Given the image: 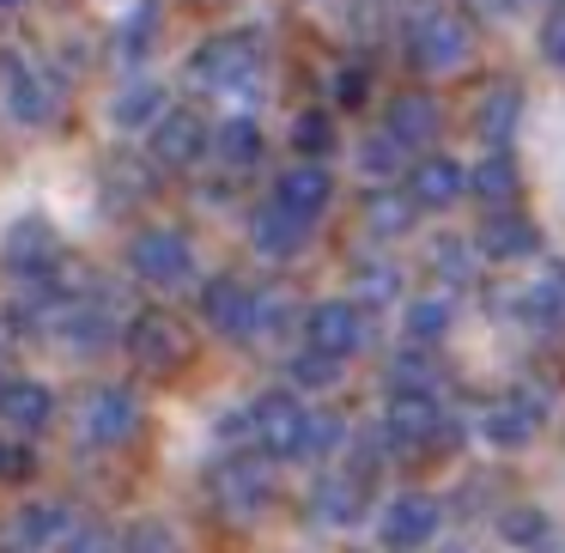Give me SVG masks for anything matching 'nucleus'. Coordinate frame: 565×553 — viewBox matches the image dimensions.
Segmentation results:
<instances>
[{
    "mask_svg": "<svg viewBox=\"0 0 565 553\" xmlns=\"http://www.w3.org/2000/svg\"><path fill=\"white\" fill-rule=\"evenodd\" d=\"M516 123H523V86L516 79H499V86L480 92V110H475V135L487 147H511Z\"/></svg>",
    "mask_w": 565,
    "mask_h": 553,
    "instance_id": "22",
    "label": "nucleus"
},
{
    "mask_svg": "<svg viewBox=\"0 0 565 553\" xmlns=\"http://www.w3.org/2000/svg\"><path fill=\"white\" fill-rule=\"evenodd\" d=\"M475 249L487 262H529L541 249V232H535V220H523L516 208H492L475 232Z\"/></svg>",
    "mask_w": 565,
    "mask_h": 553,
    "instance_id": "17",
    "label": "nucleus"
},
{
    "mask_svg": "<svg viewBox=\"0 0 565 553\" xmlns=\"http://www.w3.org/2000/svg\"><path fill=\"white\" fill-rule=\"evenodd\" d=\"M329 201H334V177L322 171L317 159H298V164H286V171L274 177V208L298 213L305 225H317Z\"/></svg>",
    "mask_w": 565,
    "mask_h": 553,
    "instance_id": "14",
    "label": "nucleus"
},
{
    "mask_svg": "<svg viewBox=\"0 0 565 553\" xmlns=\"http://www.w3.org/2000/svg\"><path fill=\"white\" fill-rule=\"evenodd\" d=\"M499 535L523 553H553V517L535 504H511V511H499Z\"/></svg>",
    "mask_w": 565,
    "mask_h": 553,
    "instance_id": "30",
    "label": "nucleus"
},
{
    "mask_svg": "<svg viewBox=\"0 0 565 553\" xmlns=\"http://www.w3.org/2000/svg\"><path fill=\"white\" fill-rule=\"evenodd\" d=\"M286 377H292L298 390H329V383L341 377V359H329V353H317V347H305V353L286 365Z\"/></svg>",
    "mask_w": 565,
    "mask_h": 553,
    "instance_id": "37",
    "label": "nucleus"
},
{
    "mask_svg": "<svg viewBox=\"0 0 565 553\" xmlns=\"http://www.w3.org/2000/svg\"><path fill=\"white\" fill-rule=\"evenodd\" d=\"M292 147H298V159H329V147H334V123L322 110H305L292 123Z\"/></svg>",
    "mask_w": 565,
    "mask_h": 553,
    "instance_id": "36",
    "label": "nucleus"
},
{
    "mask_svg": "<svg viewBox=\"0 0 565 553\" xmlns=\"http://www.w3.org/2000/svg\"><path fill=\"white\" fill-rule=\"evenodd\" d=\"M122 553H183V547H177V535L164 523H135L122 535Z\"/></svg>",
    "mask_w": 565,
    "mask_h": 553,
    "instance_id": "39",
    "label": "nucleus"
},
{
    "mask_svg": "<svg viewBox=\"0 0 565 553\" xmlns=\"http://www.w3.org/2000/svg\"><path fill=\"white\" fill-rule=\"evenodd\" d=\"M19 468H25V462L13 456V438H0V475H19Z\"/></svg>",
    "mask_w": 565,
    "mask_h": 553,
    "instance_id": "43",
    "label": "nucleus"
},
{
    "mask_svg": "<svg viewBox=\"0 0 565 553\" xmlns=\"http://www.w3.org/2000/svg\"><path fill=\"white\" fill-rule=\"evenodd\" d=\"M390 390H438V359L426 341H414L407 353L390 359Z\"/></svg>",
    "mask_w": 565,
    "mask_h": 553,
    "instance_id": "35",
    "label": "nucleus"
},
{
    "mask_svg": "<svg viewBox=\"0 0 565 553\" xmlns=\"http://www.w3.org/2000/svg\"><path fill=\"white\" fill-rule=\"evenodd\" d=\"M62 104H67V86H62V74L55 67H13V79H7V110H13V123H25V128H50L55 116H62Z\"/></svg>",
    "mask_w": 565,
    "mask_h": 553,
    "instance_id": "11",
    "label": "nucleus"
},
{
    "mask_svg": "<svg viewBox=\"0 0 565 553\" xmlns=\"http://www.w3.org/2000/svg\"><path fill=\"white\" fill-rule=\"evenodd\" d=\"M207 123H201L195 110H164L159 123H152V164L159 171H189V164L207 159Z\"/></svg>",
    "mask_w": 565,
    "mask_h": 553,
    "instance_id": "13",
    "label": "nucleus"
},
{
    "mask_svg": "<svg viewBox=\"0 0 565 553\" xmlns=\"http://www.w3.org/2000/svg\"><path fill=\"white\" fill-rule=\"evenodd\" d=\"M365 341H371V317H365L359 298H322V305H310L305 347H317V353H329L347 365L353 353H365Z\"/></svg>",
    "mask_w": 565,
    "mask_h": 553,
    "instance_id": "8",
    "label": "nucleus"
},
{
    "mask_svg": "<svg viewBox=\"0 0 565 553\" xmlns=\"http://www.w3.org/2000/svg\"><path fill=\"white\" fill-rule=\"evenodd\" d=\"M419 220V201L402 195V189H371L365 195V232L383 237V244H402Z\"/></svg>",
    "mask_w": 565,
    "mask_h": 553,
    "instance_id": "24",
    "label": "nucleus"
},
{
    "mask_svg": "<svg viewBox=\"0 0 565 553\" xmlns=\"http://www.w3.org/2000/svg\"><path fill=\"white\" fill-rule=\"evenodd\" d=\"M407 152H414V147H407L395 128H377V135L359 140V171L377 177V183H383V177H402V159H407Z\"/></svg>",
    "mask_w": 565,
    "mask_h": 553,
    "instance_id": "32",
    "label": "nucleus"
},
{
    "mask_svg": "<svg viewBox=\"0 0 565 553\" xmlns=\"http://www.w3.org/2000/svg\"><path fill=\"white\" fill-rule=\"evenodd\" d=\"M395 298H402V268L371 262V268L359 274V305H395Z\"/></svg>",
    "mask_w": 565,
    "mask_h": 553,
    "instance_id": "38",
    "label": "nucleus"
},
{
    "mask_svg": "<svg viewBox=\"0 0 565 553\" xmlns=\"http://www.w3.org/2000/svg\"><path fill=\"white\" fill-rule=\"evenodd\" d=\"M383 128H395V135H402L414 152H426L431 135H438V104L419 98V92H407V98L390 104V123H383Z\"/></svg>",
    "mask_w": 565,
    "mask_h": 553,
    "instance_id": "29",
    "label": "nucleus"
},
{
    "mask_svg": "<svg viewBox=\"0 0 565 553\" xmlns=\"http://www.w3.org/2000/svg\"><path fill=\"white\" fill-rule=\"evenodd\" d=\"M140 432V395L122 390V383H104V390H92L86 402H79V438L92 444V450H116V444H128Z\"/></svg>",
    "mask_w": 565,
    "mask_h": 553,
    "instance_id": "9",
    "label": "nucleus"
},
{
    "mask_svg": "<svg viewBox=\"0 0 565 553\" xmlns=\"http://www.w3.org/2000/svg\"><path fill=\"white\" fill-rule=\"evenodd\" d=\"M450 317H456V305L444 293H426V298H414V305H407V341H438V334H450Z\"/></svg>",
    "mask_w": 565,
    "mask_h": 553,
    "instance_id": "34",
    "label": "nucleus"
},
{
    "mask_svg": "<svg viewBox=\"0 0 565 553\" xmlns=\"http://www.w3.org/2000/svg\"><path fill=\"white\" fill-rule=\"evenodd\" d=\"M383 438H390L395 456H431V450H444V438H456V426L444 419L438 390H390Z\"/></svg>",
    "mask_w": 565,
    "mask_h": 553,
    "instance_id": "3",
    "label": "nucleus"
},
{
    "mask_svg": "<svg viewBox=\"0 0 565 553\" xmlns=\"http://www.w3.org/2000/svg\"><path fill=\"white\" fill-rule=\"evenodd\" d=\"M50 419H55V395H50V383H38V377L0 383V432L38 438V432L50 426Z\"/></svg>",
    "mask_w": 565,
    "mask_h": 553,
    "instance_id": "18",
    "label": "nucleus"
},
{
    "mask_svg": "<svg viewBox=\"0 0 565 553\" xmlns=\"http://www.w3.org/2000/svg\"><path fill=\"white\" fill-rule=\"evenodd\" d=\"M159 116H164V92L152 86V79L116 92V104H110V123H116V128H152Z\"/></svg>",
    "mask_w": 565,
    "mask_h": 553,
    "instance_id": "33",
    "label": "nucleus"
},
{
    "mask_svg": "<svg viewBox=\"0 0 565 553\" xmlns=\"http://www.w3.org/2000/svg\"><path fill=\"white\" fill-rule=\"evenodd\" d=\"M487 256H475V244H462V237H438L431 244V280L450 286V293H462V286H475V268Z\"/></svg>",
    "mask_w": 565,
    "mask_h": 553,
    "instance_id": "31",
    "label": "nucleus"
},
{
    "mask_svg": "<svg viewBox=\"0 0 565 553\" xmlns=\"http://www.w3.org/2000/svg\"><path fill=\"white\" fill-rule=\"evenodd\" d=\"M305 237H310V225L298 220V213L274 208V201L249 220V244H256V256H268V262H292L298 249H305Z\"/></svg>",
    "mask_w": 565,
    "mask_h": 553,
    "instance_id": "23",
    "label": "nucleus"
},
{
    "mask_svg": "<svg viewBox=\"0 0 565 553\" xmlns=\"http://www.w3.org/2000/svg\"><path fill=\"white\" fill-rule=\"evenodd\" d=\"M262 74V50L249 31H220V38H207L195 55H189V79H195L201 92H213V98H244L249 86H256Z\"/></svg>",
    "mask_w": 565,
    "mask_h": 553,
    "instance_id": "2",
    "label": "nucleus"
},
{
    "mask_svg": "<svg viewBox=\"0 0 565 553\" xmlns=\"http://www.w3.org/2000/svg\"><path fill=\"white\" fill-rule=\"evenodd\" d=\"M268 462L274 456H262V450H237L213 468V504L232 523H249V517H262L274 504V468Z\"/></svg>",
    "mask_w": 565,
    "mask_h": 553,
    "instance_id": "5",
    "label": "nucleus"
},
{
    "mask_svg": "<svg viewBox=\"0 0 565 553\" xmlns=\"http://www.w3.org/2000/svg\"><path fill=\"white\" fill-rule=\"evenodd\" d=\"M128 268H135V280L171 293V286H183L189 274H195V249H189V237L171 232V225H147V232H135V244H128Z\"/></svg>",
    "mask_w": 565,
    "mask_h": 553,
    "instance_id": "7",
    "label": "nucleus"
},
{
    "mask_svg": "<svg viewBox=\"0 0 565 553\" xmlns=\"http://www.w3.org/2000/svg\"><path fill=\"white\" fill-rule=\"evenodd\" d=\"M516 189H523V177H516V159H511L504 147H492L487 159L468 171V195H480L487 208H511Z\"/></svg>",
    "mask_w": 565,
    "mask_h": 553,
    "instance_id": "26",
    "label": "nucleus"
},
{
    "mask_svg": "<svg viewBox=\"0 0 565 553\" xmlns=\"http://www.w3.org/2000/svg\"><path fill=\"white\" fill-rule=\"evenodd\" d=\"M365 92H371L365 67H341V79H334V104H341V110H359V104H365Z\"/></svg>",
    "mask_w": 565,
    "mask_h": 553,
    "instance_id": "42",
    "label": "nucleus"
},
{
    "mask_svg": "<svg viewBox=\"0 0 565 553\" xmlns=\"http://www.w3.org/2000/svg\"><path fill=\"white\" fill-rule=\"evenodd\" d=\"M122 347L147 377H171V371H183L189 353H195V347H189V329L171 317V310H140V317L122 329Z\"/></svg>",
    "mask_w": 565,
    "mask_h": 553,
    "instance_id": "6",
    "label": "nucleus"
},
{
    "mask_svg": "<svg viewBox=\"0 0 565 553\" xmlns=\"http://www.w3.org/2000/svg\"><path fill=\"white\" fill-rule=\"evenodd\" d=\"M201 317H207V329L225 334V341H256V334H268L286 322V305L274 293H262V286L237 280V274H220V280L201 286Z\"/></svg>",
    "mask_w": 565,
    "mask_h": 553,
    "instance_id": "1",
    "label": "nucleus"
},
{
    "mask_svg": "<svg viewBox=\"0 0 565 553\" xmlns=\"http://www.w3.org/2000/svg\"><path fill=\"white\" fill-rule=\"evenodd\" d=\"M13 334H19V322H13V317H0V359L13 353Z\"/></svg>",
    "mask_w": 565,
    "mask_h": 553,
    "instance_id": "44",
    "label": "nucleus"
},
{
    "mask_svg": "<svg viewBox=\"0 0 565 553\" xmlns=\"http://www.w3.org/2000/svg\"><path fill=\"white\" fill-rule=\"evenodd\" d=\"M0 7H13V0H0Z\"/></svg>",
    "mask_w": 565,
    "mask_h": 553,
    "instance_id": "45",
    "label": "nucleus"
},
{
    "mask_svg": "<svg viewBox=\"0 0 565 553\" xmlns=\"http://www.w3.org/2000/svg\"><path fill=\"white\" fill-rule=\"evenodd\" d=\"M407 195L419 201V213H450L456 201L468 195V171L456 159H444V152H426V159H414V171H407Z\"/></svg>",
    "mask_w": 565,
    "mask_h": 553,
    "instance_id": "16",
    "label": "nucleus"
},
{
    "mask_svg": "<svg viewBox=\"0 0 565 553\" xmlns=\"http://www.w3.org/2000/svg\"><path fill=\"white\" fill-rule=\"evenodd\" d=\"M523 322H535V329H559L565 322V268H547L523 286Z\"/></svg>",
    "mask_w": 565,
    "mask_h": 553,
    "instance_id": "28",
    "label": "nucleus"
},
{
    "mask_svg": "<svg viewBox=\"0 0 565 553\" xmlns=\"http://www.w3.org/2000/svg\"><path fill=\"white\" fill-rule=\"evenodd\" d=\"M541 55H547V62L565 74V0L547 13V25H541Z\"/></svg>",
    "mask_w": 565,
    "mask_h": 553,
    "instance_id": "41",
    "label": "nucleus"
},
{
    "mask_svg": "<svg viewBox=\"0 0 565 553\" xmlns=\"http://www.w3.org/2000/svg\"><path fill=\"white\" fill-rule=\"evenodd\" d=\"M310 414H317V407H305L298 395H286V390H274V395H262V402H249V414H244L249 450L274 456V462H305Z\"/></svg>",
    "mask_w": 565,
    "mask_h": 553,
    "instance_id": "4",
    "label": "nucleus"
},
{
    "mask_svg": "<svg viewBox=\"0 0 565 553\" xmlns=\"http://www.w3.org/2000/svg\"><path fill=\"white\" fill-rule=\"evenodd\" d=\"M414 62L426 67V74H456V67L475 55V25H468L462 13H450V7H438V13H426L414 25Z\"/></svg>",
    "mask_w": 565,
    "mask_h": 553,
    "instance_id": "10",
    "label": "nucleus"
},
{
    "mask_svg": "<svg viewBox=\"0 0 565 553\" xmlns=\"http://www.w3.org/2000/svg\"><path fill=\"white\" fill-rule=\"evenodd\" d=\"M110 334H116L110 305H104V298H74V310H67V322H62L55 341L74 347V353H98V347H110Z\"/></svg>",
    "mask_w": 565,
    "mask_h": 553,
    "instance_id": "25",
    "label": "nucleus"
},
{
    "mask_svg": "<svg viewBox=\"0 0 565 553\" xmlns=\"http://www.w3.org/2000/svg\"><path fill=\"white\" fill-rule=\"evenodd\" d=\"M74 523L79 517L67 511V504H55V499H38V504H25V511L13 517V553H62V541L74 535Z\"/></svg>",
    "mask_w": 565,
    "mask_h": 553,
    "instance_id": "19",
    "label": "nucleus"
},
{
    "mask_svg": "<svg viewBox=\"0 0 565 553\" xmlns=\"http://www.w3.org/2000/svg\"><path fill=\"white\" fill-rule=\"evenodd\" d=\"M541 419H547V407H541V395L516 390V395H499V402L487 407V419H480V432H487L492 450H523V444H535Z\"/></svg>",
    "mask_w": 565,
    "mask_h": 553,
    "instance_id": "15",
    "label": "nucleus"
},
{
    "mask_svg": "<svg viewBox=\"0 0 565 553\" xmlns=\"http://www.w3.org/2000/svg\"><path fill=\"white\" fill-rule=\"evenodd\" d=\"M438 529H444V504L431 499V492H402V499L383 504L377 535H383V547L414 553V547H426V541L438 535Z\"/></svg>",
    "mask_w": 565,
    "mask_h": 553,
    "instance_id": "12",
    "label": "nucleus"
},
{
    "mask_svg": "<svg viewBox=\"0 0 565 553\" xmlns=\"http://www.w3.org/2000/svg\"><path fill=\"white\" fill-rule=\"evenodd\" d=\"M359 511H365V475H359V468H353V475H329V480L310 487V517H317V523L353 529Z\"/></svg>",
    "mask_w": 565,
    "mask_h": 553,
    "instance_id": "21",
    "label": "nucleus"
},
{
    "mask_svg": "<svg viewBox=\"0 0 565 553\" xmlns=\"http://www.w3.org/2000/svg\"><path fill=\"white\" fill-rule=\"evenodd\" d=\"M116 547H122V541H116L104 523H74V535L62 541V553H116Z\"/></svg>",
    "mask_w": 565,
    "mask_h": 553,
    "instance_id": "40",
    "label": "nucleus"
},
{
    "mask_svg": "<svg viewBox=\"0 0 565 553\" xmlns=\"http://www.w3.org/2000/svg\"><path fill=\"white\" fill-rule=\"evenodd\" d=\"M213 159H220L225 171H256L262 164V128L249 123V116H225L220 135H213Z\"/></svg>",
    "mask_w": 565,
    "mask_h": 553,
    "instance_id": "27",
    "label": "nucleus"
},
{
    "mask_svg": "<svg viewBox=\"0 0 565 553\" xmlns=\"http://www.w3.org/2000/svg\"><path fill=\"white\" fill-rule=\"evenodd\" d=\"M55 262H62V244H55V232L43 220H19L13 232H7V268H13L19 280H50Z\"/></svg>",
    "mask_w": 565,
    "mask_h": 553,
    "instance_id": "20",
    "label": "nucleus"
}]
</instances>
